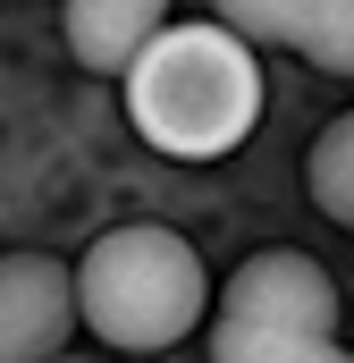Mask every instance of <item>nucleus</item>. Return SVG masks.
<instances>
[{
  "label": "nucleus",
  "mask_w": 354,
  "mask_h": 363,
  "mask_svg": "<svg viewBox=\"0 0 354 363\" xmlns=\"http://www.w3.org/2000/svg\"><path fill=\"white\" fill-rule=\"evenodd\" d=\"M219 26L245 51H295L329 77H354V0H228Z\"/></svg>",
  "instance_id": "obj_5"
},
{
  "label": "nucleus",
  "mask_w": 354,
  "mask_h": 363,
  "mask_svg": "<svg viewBox=\"0 0 354 363\" xmlns=\"http://www.w3.org/2000/svg\"><path fill=\"white\" fill-rule=\"evenodd\" d=\"M127 118L152 152L169 161H228L262 127V60L219 26V17H169L152 51L118 77Z\"/></svg>",
  "instance_id": "obj_1"
},
{
  "label": "nucleus",
  "mask_w": 354,
  "mask_h": 363,
  "mask_svg": "<svg viewBox=\"0 0 354 363\" xmlns=\"http://www.w3.org/2000/svg\"><path fill=\"white\" fill-rule=\"evenodd\" d=\"M161 26H169L161 0H68V51H76V68H93V77H127L152 51Z\"/></svg>",
  "instance_id": "obj_6"
},
{
  "label": "nucleus",
  "mask_w": 354,
  "mask_h": 363,
  "mask_svg": "<svg viewBox=\"0 0 354 363\" xmlns=\"http://www.w3.org/2000/svg\"><path fill=\"white\" fill-rule=\"evenodd\" d=\"M68 287H76V330H93L118 355H169L177 338H194L211 321V271L161 220H127V228L93 237Z\"/></svg>",
  "instance_id": "obj_2"
},
{
  "label": "nucleus",
  "mask_w": 354,
  "mask_h": 363,
  "mask_svg": "<svg viewBox=\"0 0 354 363\" xmlns=\"http://www.w3.org/2000/svg\"><path fill=\"white\" fill-rule=\"evenodd\" d=\"M211 338L321 347V338H338V279L295 245L245 254V271H228V287H211Z\"/></svg>",
  "instance_id": "obj_3"
},
{
  "label": "nucleus",
  "mask_w": 354,
  "mask_h": 363,
  "mask_svg": "<svg viewBox=\"0 0 354 363\" xmlns=\"http://www.w3.org/2000/svg\"><path fill=\"white\" fill-rule=\"evenodd\" d=\"M51 363H93V355H76V347H68V355H51Z\"/></svg>",
  "instance_id": "obj_9"
},
{
  "label": "nucleus",
  "mask_w": 354,
  "mask_h": 363,
  "mask_svg": "<svg viewBox=\"0 0 354 363\" xmlns=\"http://www.w3.org/2000/svg\"><path fill=\"white\" fill-rule=\"evenodd\" d=\"M304 194L329 211V220H354V110H338L312 152H304Z\"/></svg>",
  "instance_id": "obj_7"
},
{
  "label": "nucleus",
  "mask_w": 354,
  "mask_h": 363,
  "mask_svg": "<svg viewBox=\"0 0 354 363\" xmlns=\"http://www.w3.org/2000/svg\"><path fill=\"white\" fill-rule=\"evenodd\" d=\"M295 363H354V347H338V338H321V347H304Z\"/></svg>",
  "instance_id": "obj_8"
},
{
  "label": "nucleus",
  "mask_w": 354,
  "mask_h": 363,
  "mask_svg": "<svg viewBox=\"0 0 354 363\" xmlns=\"http://www.w3.org/2000/svg\"><path fill=\"white\" fill-rule=\"evenodd\" d=\"M346 228H354V220H346Z\"/></svg>",
  "instance_id": "obj_10"
},
{
  "label": "nucleus",
  "mask_w": 354,
  "mask_h": 363,
  "mask_svg": "<svg viewBox=\"0 0 354 363\" xmlns=\"http://www.w3.org/2000/svg\"><path fill=\"white\" fill-rule=\"evenodd\" d=\"M76 338V287L51 254H0V363H51Z\"/></svg>",
  "instance_id": "obj_4"
}]
</instances>
